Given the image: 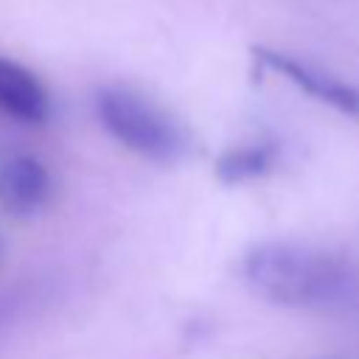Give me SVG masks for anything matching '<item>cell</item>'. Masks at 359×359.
Listing matches in <instances>:
<instances>
[{
  "instance_id": "7",
  "label": "cell",
  "mask_w": 359,
  "mask_h": 359,
  "mask_svg": "<svg viewBox=\"0 0 359 359\" xmlns=\"http://www.w3.org/2000/svg\"><path fill=\"white\" fill-rule=\"evenodd\" d=\"M14 309H17V303H14V300H0V328H3V323L14 314Z\"/></svg>"
},
{
  "instance_id": "1",
  "label": "cell",
  "mask_w": 359,
  "mask_h": 359,
  "mask_svg": "<svg viewBox=\"0 0 359 359\" xmlns=\"http://www.w3.org/2000/svg\"><path fill=\"white\" fill-rule=\"evenodd\" d=\"M241 275L252 292L283 309L331 311L359 297L353 264L342 252L317 244H252L241 258Z\"/></svg>"
},
{
  "instance_id": "5",
  "label": "cell",
  "mask_w": 359,
  "mask_h": 359,
  "mask_svg": "<svg viewBox=\"0 0 359 359\" xmlns=\"http://www.w3.org/2000/svg\"><path fill=\"white\" fill-rule=\"evenodd\" d=\"M0 112L22 123H45L50 118V95L45 84L20 62L0 56Z\"/></svg>"
},
{
  "instance_id": "3",
  "label": "cell",
  "mask_w": 359,
  "mask_h": 359,
  "mask_svg": "<svg viewBox=\"0 0 359 359\" xmlns=\"http://www.w3.org/2000/svg\"><path fill=\"white\" fill-rule=\"evenodd\" d=\"M252 59L261 62L264 67L280 73L283 79H289L297 90H303L306 95L339 109L342 115H351V118H359V90L311 67V65H303L286 53H278V50H269V48H252Z\"/></svg>"
},
{
  "instance_id": "9",
  "label": "cell",
  "mask_w": 359,
  "mask_h": 359,
  "mask_svg": "<svg viewBox=\"0 0 359 359\" xmlns=\"http://www.w3.org/2000/svg\"><path fill=\"white\" fill-rule=\"evenodd\" d=\"M0 258H3V238H0Z\"/></svg>"
},
{
  "instance_id": "6",
  "label": "cell",
  "mask_w": 359,
  "mask_h": 359,
  "mask_svg": "<svg viewBox=\"0 0 359 359\" xmlns=\"http://www.w3.org/2000/svg\"><path fill=\"white\" fill-rule=\"evenodd\" d=\"M278 157V146L272 140L244 143L222 151L213 163V174L222 185H244L258 177H264Z\"/></svg>"
},
{
  "instance_id": "4",
  "label": "cell",
  "mask_w": 359,
  "mask_h": 359,
  "mask_svg": "<svg viewBox=\"0 0 359 359\" xmlns=\"http://www.w3.org/2000/svg\"><path fill=\"white\" fill-rule=\"evenodd\" d=\"M50 196V171L31 154L8 157L0 165V208L11 216H34Z\"/></svg>"
},
{
  "instance_id": "8",
  "label": "cell",
  "mask_w": 359,
  "mask_h": 359,
  "mask_svg": "<svg viewBox=\"0 0 359 359\" xmlns=\"http://www.w3.org/2000/svg\"><path fill=\"white\" fill-rule=\"evenodd\" d=\"M317 359H353V356H317Z\"/></svg>"
},
{
  "instance_id": "2",
  "label": "cell",
  "mask_w": 359,
  "mask_h": 359,
  "mask_svg": "<svg viewBox=\"0 0 359 359\" xmlns=\"http://www.w3.org/2000/svg\"><path fill=\"white\" fill-rule=\"evenodd\" d=\"M95 118L123 149L171 165L188 154L185 132L151 101L126 87H101L95 93Z\"/></svg>"
}]
</instances>
